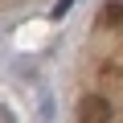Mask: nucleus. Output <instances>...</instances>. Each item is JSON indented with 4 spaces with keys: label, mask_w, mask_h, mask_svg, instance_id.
<instances>
[{
    "label": "nucleus",
    "mask_w": 123,
    "mask_h": 123,
    "mask_svg": "<svg viewBox=\"0 0 123 123\" xmlns=\"http://www.w3.org/2000/svg\"><path fill=\"white\" fill-rule=\"evenodd\" d=\"M70 4H74V0H57V4H53V17H66V12H70Z\"/></svg>",
    "instance_id": "nucleus-3"
},
{
    "label": "nucleus",
    "mask_w": 123,
    "mask_h": 123,
    "mask_svg": "<svg viewBox=\"0 0 123 123\" xmlns=\"http://www.w3.org/2000/svg\"><path fill=\"white\" fill-rule=\"evenodd\" d=\"M0 123H17V119H12V111H8V107H0Z\"/></svg>",
    "instance_id": "nucleus-4"
},
{
    "label": "nucleus",
    "mask_w": 123,
    "mask_h": 123,
    "mask_svg": "<svg viewBox=\"0 0 123 123\" xmlns=\"http://www.w3.org/2000/svg\"><path fill=\"white\" fill-rule=\"evenodd\" d=\"M98 25H103V29H119V25H123V0H111V4H103Z\"/></svg>",
    "instance_id": "nucleus-2"
},
{
    "label": "nucleus",
    "mask_w": 123,
    "mask_h": 123,
    "mask_svg": "<svg viewBox=\"0 0 123 123\" xmlns=\"http://www.w3.org/2000/svg\"><path fill=\"white\" fill-rule=\"evenodd\" d=\"M111 103L103 98V94H86L82 103H78V123H111Z\"/></svg>",
    "instance_id": "nucleus-1"
}]
</instances>
